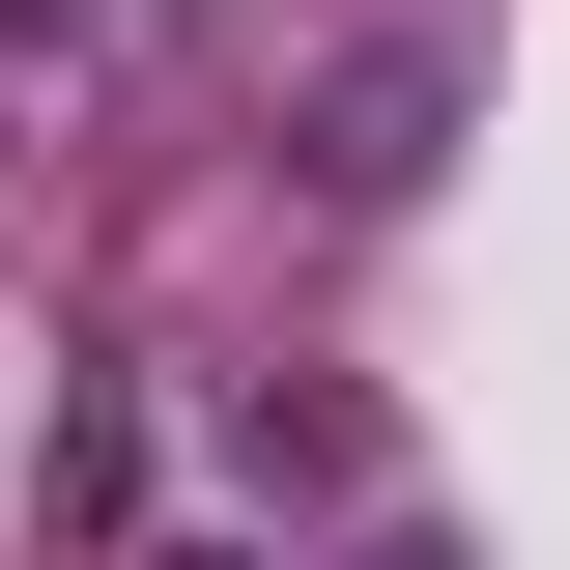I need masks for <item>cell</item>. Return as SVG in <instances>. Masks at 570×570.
I'll return each instance as SVG.
<instances>
[{"label":"cell","instance_id":"cell-1","mask_svg":"<svg viewBox=\"0 0 570 570\" xmlns=\"http://www.w3.org/2000/svg\"><path fill=\"white\" fill-rule=\"evenodd\" d=\"M428 115H456V29H371L314 86V200H428Z\"/></svg>","mask_w":570,"mask_h":570},{"label":"cell","instance_id":"cell-2","mask_svg":"<svg viewBox=\"0 0 570 570\" xmlns=\"http://www.w3.org/2000/svg\"><path fill=\"white\" fill-rule=\"evenodd\" d=\"M0 29H86V58H115V29H171V0H0Z\"/></svg>","mask_w":570,"mask_h":570},{"label":"cell","instance_id":"cell-3","mask_svg":"<svg viewBox=\"0 0 570 570\" xmlns=\"http://www.w3.org/2000/svg\"><path fill=\"white\" fill-rule=\"evenodd\" d=\"M371 570H456V513H371Z\"/></svg>","mask_w":570,"mask_h":570}]
</instances>
